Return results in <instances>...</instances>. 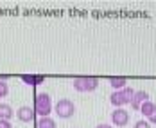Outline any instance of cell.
Masks as SVG:
<instances>
[{
	"label": "cell",
	"mask_w": 156,
	"mask_h": 128,
	"mask_svg": "<svg viewBox=\"0 0 156 128\" xmlns=\"http://www.w3.org/2000/svg\"><path fill=\"white\" fill-rule=\"evenodd\" d=\"M34 112L40 117H48L52 112V99L47 92H40L34 96Z\"/></svg>",
	"instance_id": "6da1fadb"
},
{
	"label": "cell",
	"mask_w": 156,
	"mask_h": 128,
	"mask_svg": "<svg viewBox=\"0 0 156 128\" xmlns=\"http://www.w3.org/2000/svg\"><path fill=\"white\" fill-rule=\"evenodd\" d=\"M135 92H136V90H133L131 87H126L122 90H113V94L109 96V101H111V105H113L115 108H122L124 105H129V103H131Z\"/></svg>",
	"instance_id": "7a4b0ae2"
},
{
	"label": "cell",
	"mask_w": 156,
	"mask_h": 128,
	"mask_svg": "<svg viewBox=\"0 0 156 128\" xmlns=\"http://www.w3.org/2000/svg\"><path fill=\"white\" fill-rule=\"evenodd\" d=\"M72 85L77 92H94L99 87V78H95V76H77V78H74Z\"/></svg>",
	"instance_id": "3957f363"
},
{
	"label": "cell",
	"mask_w": 156,
	"mask_h": 128,
	"mask_svg": "<svg viewBox=\"0 0 156 128\" xmlns=\"http://www.w3.org/2000/svg\"><path fill=\"white\" fill-rule=\"evenodd\" d=\"M56 114H58V117H61V119H68V117H72V115L76 114V105H74L70 99L63 97V99H59V101L56 103Z\"/></svg>",
	"instance_id": "277c9868"
},
{
	"label": "cell",
	"mask_w": 156,
	"mask_h": 128,
	"mask_svg": "<svg viewBox=\"0 0 156 128\" xmlns=\"http://www.w3.org/2000/svg\"><path fill=\"white\" fill-rule=\"evenodd\" d=\"M111 123L115 126H126L129 123V112L124 108H115L111 112Z\"/></svg>",
	"instance_id": "5b68a950"
},
{
	"label": "cell",
	"mask_w": 156,
	"mask_h": 128,
	"mask_svg": "<svg viewBox=\"0 0 156 128\" xmlns=\"http://www.w3.org/2000/svg\"><path fill=\"white\" fill-rule=\"evenodd\" d=\"M145 101H149V94H147L145 90H136L129 105H131V108H133V110H138V112H140V107L145 103Z\"/></svg>",
	"instance_id": "8992f818"
},
{
	"label": "cell",
	"mask_w": 156,
	"mask_h": 128,
	"mask_svg": "<svg viewBox=\"0 0 156 128\" xmlns=\"http://www.w3.org/2000/svg\"><path fill=\"white\" fill-rule=\"evenodd\" d=\"M34 115H36V112H34V108H31V107H20L16 110V117L22 123H31L32 119H34Z\"/></svg>",
	"instance_id": "52a82bcc"
},
{
	"label": "cell",
	"mask_w": 156,
	"mask_h": 128,
	"mask_svg": "<svg viewBox=\"0 0 156 128\" xmlns=\"http://www.w3.org/2000/svg\"><path fill=\"white\" fill-rule=\"evenodd\" d=\"M20 80L23 81L25 85L36 87V85H41V83L45 81V76H41V74H22Z\"/></svg>",
	"instance_id": "ba28073f"
},
{
	"label": "cell",
	"mask_w": 156,
	"mask_h": 128,
	"mask_svg": "<svg viewBox=\"0 0 156 128\" xmlns=\"http://www.w3.org/2000/svg\"><path fill=\"white\" fill-rule=\"evenodd\" d=\"M13 108H11V105H7V103H0V121H11V117H13Z\"/></svg>",
	"instance_id": "9c48e42d"
},
{
	"label": "cell",
	"mask_w": 156,
	"mask_h": 128,
	"mask_svg": "<svg viewBox=\"0 0 156 128\" xmlns=\"http://www.w3.org/2000/svg\"><path fill=\"white\" fill-rule=\"evenodd\" d=\"M154 110H156V105L151 101V99H149V101H145V103L140 107V114L145 117V119H147V117H151V115L154 114Z\"/></svg>",
	"instance_id": "30bf717a"
},
{
	"label": "cell",
	"mask_w": 156,
	"mask_h": 128,
	"mask_svg": "<svg viewBox=\"0 0 156 128\" xmlns=\"http://www.w3.org/2000/svg\"><path fill=\"white\" fill-rule=\"evenodd\" d=\"M109 85L113 90H122L127 87V80L126 78H109Z\"/></svg>",
	"instance_id": "8fae6325"
},
{
	"label": "cell",
	"mask_w": 156,
	"mask_h": 128,
	"mask_svg": "<svg viewBox=\"0 0 156 128\" xmlns=\"http://www.w3.org/2000/svg\"><path fill=\"white\" fill-rule=\"evenodd\" d=\"M36 128H56V121L52 117H40L36 123Z\"/></svg>",
	"instance_id": "7c38bea8"
},
{
	"label": "cell",
	"mask_w": 156,
	"mask_h": 128,
	"mask_svg": "<svg viewBox=\"0 0 156 128\" xmlns=\"http://www.w3.org/2000/svg\"><path fill=\"white\" fill-rule=\"evenodd\" d=\"M9 94V85L7 81H0V97H5Z\"/></svg>",
	"instance_id": "4fadbf2b"
},
{
	"label": "cell",
	"mask_w": 156,
	"mask_h": 128,
	"mask_svg": "<svg viewBox=\"0 0 156 128\" xmlns=\"http://www.w3.org/2000/svg\"><path fill=\"white\" fill-rule=\"evenodd\" d=\"M135 128H151V123L147 119H140V121L135 123Z\"/></svg>",
	"instance_id": "5bb4252c"
},
{
	"label": "cell",
	"mask_w": 156,
	"mask_h": 128,
	"mask_svg": "<svg viewBox=\"0 0 156 128\" xmlns=\"http://www.w3.org/2000/svg\"><path fill=\"white\" fill-rule=\"evenodd\" d=\"M0 128H13L11 121H0Z\"/></svg>",
	"instance_id": "9a60e30c"
},
{
	"label": "cell",
	"mask_w": 156,
	"mask_h": 128,
	"mask_svg": "<svg viewBox=\"0 0 156 128\" xmlns=\"http://www.w3.org/2000/svg\"><path fill=\"white\" fill-rule=\"evenodd\" d=\"M147 121H149L151 125H156V110H154V114H153L151 117H147Z\"/></svg>",
	"instance_id": "2e32d148"
},
{
	"label": "cell",
	"mask_w": 156,
	"mask_h": 128,
	"mask_svg": "<svg viewBox=\"0 0 156 128\" xmlns=\"http://www.w3.org/2000/svg\"><path fill=\"white\" fill-rule=\"evenodd\" d=\"M95 128H113L111 125H106V123H101V125H97Z\"/></svg>",
	"instance_id": "e0dca14e"
}]
</instances>
